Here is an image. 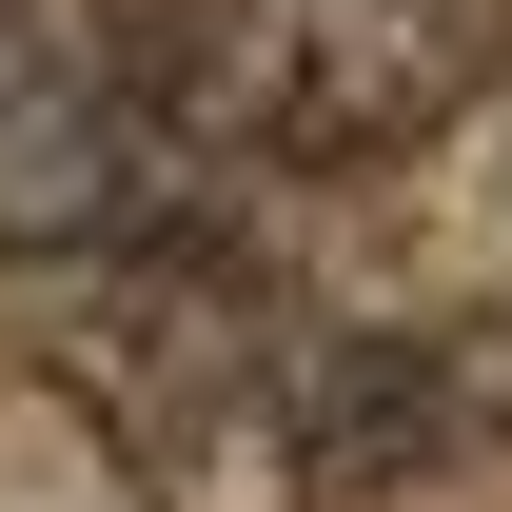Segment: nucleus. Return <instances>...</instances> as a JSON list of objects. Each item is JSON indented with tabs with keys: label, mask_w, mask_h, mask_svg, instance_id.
<instances>
[{
	"label": "nucleus",
	"mask_w": 512,
	"mask_h": 512,
	"mask_svg": "<svg viewBox=\"0 0 512 512\" xmlns=\"http://www.w3.org/2000/svg\"><path fill=\"white\" fill-rule=\"evenodd\" d=\"M296 355H316V296L256 276L237 237H197V217H158L119 256H40V394L138 493H276Z\"/></svg>",
	"instance_id": "obj_1"
},
{
	"label": "nucleus",
	"mask_w": 512,
	"mask_h": 512,
	"mask_svg": "<svg viewBox=\"0 0 512 512\" xmlns=\"http://www.w3.org/2000/svg\"><path fill=\"white\" fill-rule=\"evenodd\" d=\"M512 0H138V79L178 158H237V178H355V158H414L493 99Z\"/></svg>",
	"instance_id": "obj_2"
},
{
	"label": "nucleus",
	"mask_w": 512,
	"mask_h": 512,
	"mask_svg": "<svg viewBox=\"0 0 512 512\" xmlns=\"http://www.w3.org/2000/svg\"><path fill=\"white\" fill-rule=\"evenodd\" d=\"M197 217V158L138 79V20L119 0H0V256H119Z\"/></svg>",
	"instance_id": "obj_3"
},
{
	"label": "nucleus",
	"mask_w": 512,
	"mask_h": 512,
	"mask_svg": "<svg viewBox=\"0 0 512 512\" xmlns=\"http://www.w3.org/2000/svg\"><path fill=\"white\" fill-rule=\"evenodd\" d=\"M493 434H512L493 335H453V316H335V296H316L276 493H296V512H394V493H453Z\"/></svg>",
	"instance_id": "obj_4"
}]
</instances>
